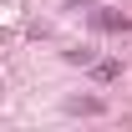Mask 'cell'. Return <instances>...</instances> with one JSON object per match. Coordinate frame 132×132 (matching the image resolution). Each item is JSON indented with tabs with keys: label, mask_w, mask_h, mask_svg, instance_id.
<instances>
[{
	"label": "cell",
	"mask_w": 132,
	"mask_h": 132,
	"mask_svg": "<svg viewBox=\"0 0 132 132\" xmlns=\"http://www.w3.org/2000/svg\"><path fill=\"white\" fill-rule=\"evenodd\" d=\"M117 71H122L117 61H102V66H92V76H97V81H117Z\"/></svg>",
	"instance_id": "2"
},
{
	"label": "cell",
	"mask_w": 132,
	"mask_h": 132,
	"mask_svg": "<svg viewBox=\"0 0 132 132\" xmlns=\"http://www.w3.org/2000/svg\"><path fill=\"white\" fill-rule=\"evenodd\" d=\"M92 26H97V31H127L132 20H127V15H117V10H97V15H92Z\"/></svg>",
	"instance_id": "1"
}]
</instances>
